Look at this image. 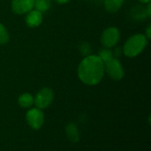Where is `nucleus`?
Wrapping results in <instances>:
<instances>
[{"mask_svg":"<svg viewBox=\"0 0 151 151\" xmlns=\"http://www.w3.org/2000/svg\"><path fill=\"white\" fill-rule=\"evenodd\" d=\"M104 76V63L98 55H88L79 64L78 77L88 85H96Z\"/></svg>","mask_w":151,"mask_h":151,"instance_id":"f257e3e1","label":"nucleus"},{"mask_svg":"<svg viewBox=\"0 0 151 151\" xmlns=\"http://www.w3.org/2000/svg\"><path fill=\"white\" fill-rule=\"evenodd\" d=\"M148 44V38L143 34H134L130 36L124 44L123 52L126 56L129 58H134L138 56L146 47Z\"/></svg>","mask_w":151,"mask_h":151,"instance_id":"f03ea898","label":"nucleus"},{"mask_svg":"<svg viewBox=\"0 0 151 151\" xmlns=\"http://www.w3.org/2000/svg\"><path fill=\"white\" fill-rule=\"evenodd\" d=\"M104 73L111 79L119 81L124 77V69L118 58H112L108 62L104 63Z\"/></svg>","mask_w":151,"mask_h":151,"instance_id":"7ed1b4c3","label":"nucleus"},{"mask_svg":"<svg viewBox=\"0 0 151 151\" xmlns=\"http://www.w3.org/2000/svg\"><path fill=\"white\" fill-rule=\"evenodd\" d=\"M53 100H54L53 91L49 87H44L37 93L35 98L34 99V103L35 104L36 108L40 109H47L52 103Z\"/></svg>","mask_w":151,"mask_h":151,"instance_id":"20e7f679","label":"nucleus"},{"mask_svg":"<svg viewBox=\"0 0 151 151\" xmlns=\"http://www.w3.org/2000/svg\"><path fill=\"white\" fill-rule=\"evenodd\" d=\"M119 30L115 27H109L105 28L101 36V42L105 48H111L118 44L119 40Z\"/></svg>","mask_w":151,"mask_h":151,"instance_id":"39448f33","label":"nucleus"},{"mask_svg":"<svg viewBox=\"0 0 151 151\" xmlns=\"http://www.w3.org/2000/svg\"><path fill=\"white\" fill-rule=\"evenodd\" d=\"M26 119L31 128L38 130L42 126L44 123V115L40 109L35 108L27 111L26 115Z\"/></svg>","mask_w":151,"mask_h":151,"instance_id":"423d86ee","label":"nucleus"},{"mask_svg":"<svg viewBox=\"0 0 151 151\" xmlns=\"http://www.w3.org/2000/svg\"><path fill=\"white\" fill-rule=\"evenodd\" d=\"M35 0H12V10L18 15L27 14L34 8Z\"/></svg>","mask_w":151,"mask_h":151,"instance_id":"0eeeda50","label":"nucleus"},{"mask_svg":"<svg viewBox=\"0 0 151 151\" xmlns=\"http://www.w3.org/2000/svg\"><path fill=\"white\" fill-rule=\"evenodd\" d=\"M42 12L37 10H31L27 13L26 16V23L29 28H36L42 22Z\"/></svg>","mask_w":151,"mask_h":151,"instance_id":"6e6552de","label":"nucleus"},{"mask_svg":"<svg viewBox=\"0 0 151 151\" xmlns=\"http://www.w3.org/2000/svg\"><path fill=\"white\" fill-rule=\"evenodd\" d=\"M65 133H66L68 139L72 142H77L79 141L80 134H79V131H78V128L75 124H73V123L68 124L65 127Z\"/></svg>","mask_w":151,"mask_h":151,"instance_id":"1a4fd4ad","label":"nucleus"},{"mask_svg":"<svg viewBox=\"0 0 151 151\" xmlns=\"http://www.w3.org/2000/svg\"><path fill=\"white\" fill-rule=\"evenodd\" d=\"M123 3L124 0H104L105 10L111 13L118 12L121 8Z\"/></svg>","mask_w":151,"mask_h":151,"instance_id":"9d476101","label":"nucleus"},{"mask_svg":"<svg viewBox=\"0 0 151 151\" xmlns=\"http://www.w3.org/2000/svg\"><path fill=\"white\" fill-rule=\"evenodd\" d=\"M18 102H19V106L21 108L28 109L34 104V98H33V96L31 94L26 93L21 94L19 97Z\"/></svg>","mask_w":151,"mask_h":151,"instance_id":"9b49d317","label":"nucleus"},{"mask_svg":"<svg viewBox=\"0 0 151 151\" xmlns=\"http://www.w3.org/2000/svg\"><path fill=\"white\" fill-rule=\"evenodd\" d=\"M51 4V0H35L34 2V7L35 10L44 12H47Z\"/></svg>","mask_w":151,"mask_h":151,"instance_id":"f8f14e48","label":"nucleus"},{"mask_svg":"<svg viewBox=\"0 0 151 151\" xmlns=\"http://www.w3.org/2000/svg\"><path fill=\"white\" fill-rule=\"evenodd\" d=\"M98 56L100 57V59L103 61L104 63H106L109 61H111L112 58H114L113 53L109 48H104V49L101 50L98 53Z\"/></svg>","mask_w":151,"mask_h":151,"instance_id":"ddd939ff","label":"nucleus"},{"mask_svg":"<svg viewBox=\"0 0 151 151\" xmlns=\"http://www.w3.org/2000/svg\"><path fill=\"white\" fill-rule=\"evenodd\" d=\"M10 39V36L6 28L0 23V44H5Z\"/></svg>","mask_w":151,"mask_h":151,"instance_id":"4468645a","label":"nucleus"},{"mask_svg":"<svg viewBox=\"0 0 151 151\" xmlns=\"http://www.w3.org/2000/svg\"><path fill=\"white\" fill-rule=\"evenodd\" d=\"M81 52L82 54H84V55H86V56L89 55V53H90V52H91V47H90V45H89L88 44H87V43L81 44Z\"/></svg>","mask_w":151,"mask_h":151,"instance_id":"2eb2a0df","label":"nucleus"},{"mask_svg":"<svg viewBox=\"0 0 151 151\" xmlns=\"http://www.w3.org/2000/svg\"><path fill=\"white\" fill-rule=\"evenodd\" d=\"M151 25H149L148 26V28H147V29H146V37L148 38V39H150L151 37Z\"/></svg>","mask_w":151,"mask_h":151,"instance_id":"dca6fc26","label":"nucleus"},{"mask_svg":"<svg viewBox=\"0 0 151 151\" xmlns=\"http://www.w3.org/2000/svg\"><path fill=\"white\" fill-rule=\"evenodd\" d=\"M147 14L148 16H150L151 15V4L149 3L148 4V7H147Z\"/></svg>","mask_w":151,"mask_h":151,"instance_id":"f3484780","label":"nucleus"},{"mask_svg":"<svg viewBox=\"0 0 151 151\" xmlns=\"http://www.w3.org/2000/svg\"><path fill=\"white\" fill-rule=\"evenodd\" d=\"M54 1H56L58 4H66V3H68L70 0H54Z\"/></svg>","mask_w":151,"mask_h":151,"instance_id":"a211bd4d","label":"nucleus"},{"mask_svg":"<svg viewBox=\"0 0 151 151\" xmlns=\"http://www.w3.org/2000/svg\"><path fill=\"white\" fill-rule=\"evenodd\" d=\"M141 3H143V4H149L150 3V0H139Z\"/></svg>","mask_w":151,"mask_h":151,"instance_id":"6ab92c4d","label":"nucleus"}]
</instances>
